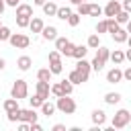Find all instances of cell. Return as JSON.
I'll return each instance as SVG.
<instances>
[{"label":"cell","instance_id":"obj_1","mask_svg":"<svg viewBox=\"0 0 131 131\" xmlns=\"http://www.w3.org/2000/svg\"><path fill=\"white\" fill-rule=\"evenodd\" d=\"M55 106H57V111H59V113H63V115H72V113H76V100H74V98H70V94L59 96V98H57V102H55Z\"/></svg>","mask_w":131,"mask_h":131},{"label":"cell","instance_id":"obj_2","mask_svg":"<svg viewBox=\"0 0 131 131\" xmlns=\"http://www.w3.org/2000/svg\"><path fill=\"white\" fill-rule=\"evenodd\" d=\"M129 121H131V113H129L127 108H119V111L115 113L111 125H113V129H123V127L129 125Z\"/></svg>","mask_w":131,"mask_h":131},{"label":"cell","instance_id":"obj_3","mask_svg":"<svg viewBox=\"0 0 131 131\" xmlns=\"http://www.w3.org/2000/svg\"><path fill=\"white\" fill-rule=\"evenodd\" d=\"M27 94H29L27 82H25V80H16V82L12 84V88H10V96L16 98V100H23V98H27Z\"/></svg>","mask_w":131,"mask_h":131},{"label":"cell","instance_id":"obj_4","mask_svg":"<svg viewBox=\"0 0 131 131\" xmlns=\"http://www.w3.org/2000/svg\"><path fill=\"white\" fill-rule=\"evenodd\" d=\"M8 43H10L12 47H16V49H27V47L31 45V39H29L25 33H12L10 39H8Z\"/></svg>","mask_w":131,"mask_h":131},{"label":"cell","instance_id":"obj_5","mask_svg":"<svg viewBox=\"0 0 131 131\" xmlns=\"http://www.w3.org/2000/svg\"><path fill=\"white\" fill-rule=\"evenodd\" d=\"M121 10H123V6H121V2H117V0H108V4L104 6V14H106V18H115Z\"/></svg>","mask_w":131,"mask_h":131},{"label":"cell","instance_id":"obj_6","mask_svg":"<svg viewBox=\"0 0 131 131\" xmlns=\"http://www.w3.org/2000/svg\"><path fill=\"white\" fill-rule=\"evenodd\" d=\"M121 80H123V72H121L119 68H113V70L106 72V82H108V84H119Z\"/></svg>","mask_w":131,"mask_h":131},{"label":"cell","instance_id":"obj_7","mask_svg":"<svg viewBox=\"0 0 131 131\" xmlns=\"http://www.w3.org/2000/svg\"><path fill=\"white\" fill-rule=\"evenodd\" d=\"M76 70H78L82 76L90 78V70H92V63H90V61H86V59L82 57V59H78V63H76Z\"/></svg>","mask_w":131,"mask_h":131},{"label":"cell","instance_id":"obj_8","mask_svg":"<svg viewBox=\"0 0 131 131\" xmlns=\"http://www.w3.org/2000/svg\"><path fill=\"white\" fill-rule=\"evenodd\" d=\"M20 121H25V123H35V121H37L35 108H33V106H31V108H20Z\"/></svg>","mask_w":131,"mask_h":131},{"label":"cell","instance_id":"obj_9","mask_svg":"<svg viewBox=\"0 0 131 131\" xmlns=\"http://www.w3.org/2000/svg\"><path fill=\"white\" fill-rule=\"evenodd\" d=\"M90 119H92V123H94V125L102 127V125L106 123V113H104V111H100V108H96V111H92Z\"/></svg>","mask_w":131,"mask_h":131},{"label":"cell","instance_id":"obj_10","mask_svg":"<svg viewBox=\"0 0 131 131\" xmlns=\"http://www.w3.org/2000/svg\"><path fill=\"white\" fill-rule=\"evenodd\" d=\"M37 94H41V96L47 100V98H49V94H51V86H49V82L39 80V82H37Z\"/></svg>","mask_w":131,"mask_h":131},{"label":"cell","instance_id":"obj_11","mask_svg":"<svg viewBox=\"0 0 131 131\" xmlns=\"http://www.w3.org/2000/svg\"><path fill=\"white\" fill-rule=\"evenodd\" d=\"M31 66H33V59H31L29 55H20V57L16 59V68H18L20 72H27Z\"/></svg>","mask_w":131,"mask_h":131},{"label":"cell","instance_id":"obj_12","mask_svg":"<svg viewBox=\"0 0 131 131\" xmlns=\"http://www.w3.org/2000/svg\"><path fill=\"white\" fill-rule=\"evenodd\" d=\"M41 35H43V39H47V41H55L57 39V29L55 27H43V31H41Z\"/></svg>","mask_w":131,"mask_h":131},{"label":"cell","instance_id":"obj_13","mask_svg":"<svg viewBox=\"0 0 131 131\" xmlns=\"http://www.w3.org/2000/svg\"><path fill=\"white\" fill-rule=\"evenodd\" d=\"M68 80H70L72 84H84L88 78H86V76H82L78 70H72V72H70V76H68Z\"/></svg>","mask_w":131,"mask_h":131},{"label":"cell","instance_id":"obj_14","mask_svg":"<svg viewBox=\"0 0 131 131\" xmlns=\"http://www.w3.org/2000/svg\"><path fill=\"white\" fill-rule=\"evenodd\" d=\"M16 16H33V6L31 4H18L16 6Z\"/></svg>","mask_w":131,"mask_h":131},{"label":"cell","instance_id":"obj_15","mask_svg":"<svg viewBox=\"0 0 131 131\" xmlns=\"http://www.w3.org/2000/svg\"><path fill=\"white\" fill-rule=\"evenodd\" d=\"M111 37L115 39V43H125V41L129 39V31H127V29H119V31L113 33Z\"/></svg>","mask_w":131,"mask_h":131},{"label":"cell","instance_id":"obj_16","mask_svg":"<svg viewBox=\"0 0 131 131\" xmlns=\"http://www.w3.org/2000/svg\"><path fill=\"white\" fill-rule=\"evenodd\" d=\"M55 111H57V106H55L53 102H49V98H47V100H45V102L41 104V113H43L45 117H51V115H53Z\"/></svg>","mask_w":131,"mask_h":131},{"label":"cell","instance_id":"obj_17","mask_svg":"<svg viewBox=\"0 0 131 131\" xmlns=\"http://www.w3.org/2000/svg\"><path fill=\"white\" fill-rule=\"evenodd\" d=\"M43 27H45V25H43V20H41L39 16L31 18V25H29V29H31L33 33H41V31H43Z\"/></svg>","mask_w":131,"mask_h":131},{"label":"cell","instance_id":"obj_18","mask_svg":"<svg viewBox=\"0 0 131 131\" xmlns=\"http://www.w3.org/2000/svg\"><path fill=\"white\" fill-rule=\"evenodd\" d=\"M86 53H88V45H76V47H74V53H72V57H76V59H82V57H86Z\"/></svg>","mask_w":131,"mask_h":131},{"label":"cell","instance_id":"obj_19","mask_svg":"<svg viewBox=\"0 0 131 131\" xmlns=\"http://www.w3.org/2000/svg\"><path fill=\"white\" fill-rule=\"evenodd\" d=\"M111 61H113L115 66L123 63V61H125V51H121V49H115V51L111 53Z\"/></svg>","mask_w":131,"mask_h":131},{"label":"cell","instance_id":"obj_20","mask_svg":"<svg viewBox=\"0 0 131 131\" xmlns=\"http://www.w3.org/2000/svg\"><path fill=\"white\" fill-rule=\"evenodd\" d=\"M43 14H47V16H55L57 14V6L49 0V2H45L43 4Z\"/></svg>","mask_w":131,"mask_h":131},{"label":"cell","instance_id":"obj_21","mask_svg":"<svg viewBox=\"0 0 131 131\" xmlns=\"http://www.w3.org/2000/svg\"><path fill=\"white\" fill-rule=\"evenodd\" d=\"M86 45H88V49H98V47H100V35H98V33L90 35V37H88V43H86Z\"/></svg>","mask_w":131,"mask_h":131},{"label":"cell","instance_id":"obj_22","mask_svg":"<svg viewBox=\"0 0 131 131\" xmlns=\"http://www.w3.org/2000/svg\"><path fill=\"white\" fill-rule=\"evenodd\" d=\"M16 108H20L16 98H12V96H10L8 100H4V111H6V113H12V111H16Z\"/></svg>","mask_w":131,"mask_h":131},{"label":"cell","instance_id":"obj_23","mask_svg":"<svg viewBox=\"0 0 131 131\" xmlns=\"http://www.w3.org/2000/svg\"><path fill=\"white\" fill-rule=\"evenodd\" d=\"M51 76H53V74H51V70H49V68H41V70L37 72V80H43V82H49V80H51Z\"/></svg>","mask_w":131,"mask_h":131},{"label":"cell","instance_id":"obj_24","mask_svg":"<svg viewBox=\"0 0 131 131\" xmlns=\"http://www.w3.org/2000/svg\"><path fill=\"white\" fill-rule=\"evenodd\" d=\"M119 100H121V94L119 92H106L104 94V102L106 104H117Z\"/></svg>","mask_w":131,"mask_h":131},{"label":"cell","instance_id":"obj_25","mask_svg":"<svg viewBox=\"0 0 131 131\" xmlns=\"http://www.w3.org/2000/svg\"><path fill=\"white\" fill-rule=\"evenodd\" d=\"M49 70H51V74H61V72H63V63H61V59L49 61Z\"/></svg>","mask_w":131,"mask_h":131},{"label":"cell","instance_id":"obj_26","mask_svg":"<svg viewBox=\"0 0 131 131\" xmlns=\"http://www.w3.org/2000/svg\"><path fill=\"white\" fill-rule=\"evenodd\" d=\"M80 16H90V2H82L78 4V10H76Z\"/></svg>","mask_w":131,"mask_h":131},{"label":"cell","instance_id":"obj_27","mask_svg":"<svg viewBox=\"0 0 131 131\" xmlns=\"http://www.w3.org/2000/svg\"><path fill=\"white\" fill-rule=\"evenodd\" d=\"M70 14H72V8H68V6H61V8H57V18H61V20H68L70 18Z\"/></svg>","mask_w":131,"mask_h":131},{"label":"cell","instance_id":"obj_28","mask_svg":"<svg viewBox=\"0 0 131 131\" xmlns=\"http://www.w3.org/2000/svg\"><path fill=\"white\" fill-rule=\"evenodd\" d=\"M96 57H100V59H111V49H106L104 45H100L98 49H96Z\"/></svg>","mask_w":131,"mask_h":131},{"label":"cell","instance_id":"obj_29","mask_svg":"<svg viewBox=\"0 0 131 131\" xmlns=\"http://www.w3.org/2000/svg\"><path fill=\"white\" fill-rule=\"evenodd\" d=\"M106 27H108V33H111V35L121 29V25L117 23V18H106Z\"/></svg>","mask_w":131,"mask_h":131},{"label":"cell","instance_id":"obj_30","mask_svg":"<svg viewBox=\"0 0 131 131\" xmlns=\"http://www.w3.org/2000/svg\"><path fill=\"white\" fill-rule=\"evenodd\" d=\"M51 94H53L55 98H59V96H66V92H63V88H61V84H59V82L51 84Z\"/></svg>","mask_w":131,"mask_h":131},{"label":"cell","instance_id":"obj_31","mask_svg":"<svg viewBox=\"0 0 131 131\" xmlns=\"http://www.w3.org/2000/svg\"><path fill=\"white\" fill-rule=\"evenodd\" d=\"M29 102H31V106H33V108H41V104L45 102V98H43L41 94H35L33 98H29Z\"/></svg>","mask_w":131,"mask_h":131},{"label":"cell","instance_id":"obj_32","mask_svg":"<svg viewBox=\"0 0 131 131\" xmlns=\"http://www.w3.org/2000/svg\"><path fill=\"white\" fill-rule=\"evenodd\" d=\"M129 16H131V14H129L127 10H121L115 18H117V23H119V25H127V23H129Z\"/></svg>","mask_w":131,"mask_h":131},{"label":"cell","instance_id":"obj_33","mask_svg":"<svg viewBox=\"0 0 131 131\" xmlns=\"http://www.w3.org/2000/svg\"><path fill=\"white\" fill-rule=\"evenodd\" d=\"M74 47H76V45H74V43H72V41L68 39V43H66V47L61 49V55H66V57H72V53H74Z\"/></svg>","mask_w":131,"mask_h":131},{"label":"cell","instance_id":"obj_34","mask_svg":"<svg viewBox=\"0 0 131 131\" xmlns=\"http://www.w3.org/2000/svg\"><path fill=\"white\" fill-rule=\"evenodd\" d=\"M90 63H92V70H94V72H100V70L104 68V63H106V61H104V59H100V57H94Z\"/></svg>","mask_w":131,"mask_h":131},{"label":"cell","instance_id":"obj_35","mask_svg":"<svg viewBox=\"0 0 131 131\" xmlns=\"http://www.w3.org/2000/svg\"><path fill=\"white\" fill-rule=\"evenodd\" d=\"M10 35H12V31H10L8 27H4V25H2V27H0V41H8V39H10Z\"/></svg>","mask_w":131,"mask_h":131},{"label":"cell","instance_id":"obj_36","mask_svg":"<svg viewBox=\"0 0 131 131\" xmlns=\"http://www.w3.org/2000/svg\"><path fill=\"white\" fill-rule=\"evenodd\" d=\"M16 25H18L20 29L29 27V25H31V16H16Z\"/></svg>","mask_w":131,"mask_h":131},{"label":"cell","instance_id":"obj_37","mask_svg":"<svg viewBox=\"0 0 131 131\" xmlns=\"http://www.w3.org/2000/svg\"><path fill=\"white\" fill-rule=\"evenodd\" d=\"M104 12V8H100L98 4H90V16H100Z\"/></svg>","mask_w":131,"mask_h":131},{"label":"cell","instance_id":"obj_38","mask_svg":"<svg viewBox=\"0 0 131 131\" xmlns=\"http://www.w3.org/2000/svg\"><path fill=\"white\" fill-rule=\"evenodd\" d=\"M68 23H70V27H78L80 25V14L78 12H72L70 18H68Z\"/></svg>","mask_w":131,"mask_h":131},{"label":"cell","instance_id":"obj_39","mask_svg":"<svg viewBox=\"0 0 131 131\" xmlns=\"http://www.w3.org/2000/svg\"><path fill=\"white\" fill-rule=\"evenodd\" d=\"M96 33H98V35H102V33H108L106 18H104V20H98V25H96Z\"/></svg>","mask_w":131,"mask_h":131},{"label":"cell","instance_id":"obj_40","mask_svg":"<svg viewBox=\"0 0 131 131\" xmlns=\"http://www.w3.org/2000/svg\"><path fill=\"white\" fill-rule=\"evenodd\" d=\"M59 84H61V88H63V92H66V94H72V90H74V84H72L70 80H61Z\"/></svg>","mask_w":131,"mask_h":131},{"label":"cell","instance_id":"obj_41","mask_svg":"<svg viewBox=\"0 0 131 131\" xmlns=\"http://www.w3.org/2000/svg\"><path fill=\"white\" fill-rule=\"evenodd\" d=\"M6 115H8V121H10V123L20 121V108H16V111H12V113H6Z\"/></svg>","mask_w":131,"mask_h":131},{"label":"cell","instance_id":"obj_42","mask_svg":"<svg viewBox=\"0 0 131 131\" xmlns=\"http://www.w3.org/2000/svg\"><path fill=\"white\" fill-rule=\"evenodd\" d=\"M66 43H68V39H66V37H57V39H55V49L61 53V49L66 47Z\"/></svg>","mask_w":131,"mask_h":131},{"label":"cell","instance_id":"obj_43","mask_svg":"<svg viewBox=\"0 0 131 131\" xmlns=\"http://www.w3.org/2000/svg\"><path fill=\"white\" fill-rule=\"evenodd\" d=\"M55 59H61V53H59L57 49H53V51H49V61H55Z\"/></svg>","mask_w":131,"mask_h":131},{"label":"cell","instance_id":"obj_44","mask_svg":"<svg viewBox=\"0 0 131 131\" xmlns=\"http://www.w3.org/2000/svg\"><path fill=\"white\" fill-rule=\"evenodd\" d=\"M121 6H123V10H127V12L131 14V0H123V2H121Z\"/></svg>","mask_w":131,"mask_h":131},{"label":"cell","instance_id":"obj_45","mask_svg":"<svg viewBox=\"0 0 131 131\" xmlns=\"http://www.w3.org/2000/svg\"><path fill=\"white\" fill-rule=\"evenodd\" d=\"M123 80H127V82H131V66L123 72Z\"/></svg>","mask_w":131,"mask_h":131},{"label":"cell","instance_id":"obj_46","mask_svg":"<svg viewBox=\"0 0 131 131\" xmlns=\"http://www.w3.org/2000/svg\"><path fill=\"white\" fill-rule=\"evenodd\" d=\"M41 129H43V127H41L37 121H35V123H31V131H41Z\"/></svg>","mask_w":131,"mask_h":131},{"label":"cell","instance_id":"obj_47","mask_svg":"<svg viewBox=\"0 0 131 131\" xmlns=\"http://www.w3.org/2000/svg\"><path fill=\"white\" fill-rule=\"evenodd\" d=\"M53 131H66V125L57 123V125H53Z\"/></svg>","mask_w":131,"mask_h":131},{"label":"cell","instance_id":"obj_48","mask_svg":"<svg viewBox=\"0 0 131 131\" xmlns=\"http://www.w3.org/2000/svg\"><path fill=\"white\" fill-rule=\"evenodd\" d=\"M6 4H8V6H14V8H16V6H18V0H6Z\"/></svg>","mask_w":131,"mask_h":131},{"label":"cell","instance_id":"obj_49","mask_svg":"<svg viewBox=\"0 0 131 131\" xmlns=\"http://www.w3.org/2000/svg\"><path fill=\"white\" fill-rule=\"evenodd\" d=\"M4 6H6V2H4V0H0V16H2V12H4Z\"/></svg>","mask_w":131,"mask_h":131},{"label":"cell","instance_id":"obj_50","mask_svg":"<svg viewBox=\"0 0 131 131\" xmlns=\"http://www.w3.org/2000/svg\"><path fill=\"white\" fill-rule=\"evenodd\" d=\"M125 59H129V61H131V47L125 51Z\"/></svg>","mask_w":131,"mask_h":131},{"label":"cell","instance_id":"obj_51","mask_svg":"<svg viewBox=\"0 0 131 131\" xmlns=\"http://www.w3.org/2000/svg\"><path fill=\"white\" fill-rule=\"evenodd\" d=\"M33 2H35V4H37V6H43V4H45V2H47V0H33Z\"/></svg>","mask_w":131,"mask_h":131},{"label":"cell","instance_id":"obj_52","mask_svg":"<svg viewBox=\"0 0 131 131\" xmlns=\"http://www.w3.org/2000/svg\"><path fill=\"white\" fill-rule=\"evenodd\" d=\"M70 2H72V4H76V6H78V4H82V2H88V0H70Z\"/></svg>","mask_w":131,"mask_h":131},{"label":"cell","instance_id":"obj_53","mask_svg":"<svg viewBox=\"0 0 131 131\" xmlns=\"http://www.w3.org/2000/svg\"><path fill=\"white\" fill-rule=\"evenodd\" d=\"M4 66H6V61H4L2 57H0V70H4Z\"/></svg>","mask_w":131,"mask_h":131},{"label":"cell","instance_id":"obj_54","mask_svg":"<svg viewBox=\"0 0 131 131\" xmlns=\"http://www.w3.org/2000/svg\"><path fill=\"white\" fill-rule=\"evenodd\" d=\"M127 31H129V35H131V18H129V23H127Z\"/></svg>","mask_w":131,"mask_h":131},{"label":"cell","instance_id":"obj_55","mask_svg":"<svg viewBox=\"0 0 131 131\" xmlns=\"http://www.w3.org/2000/svg\"><path fill=\"white\" fill-rule=\"evenodd\" d=\"M127 43H129V47H131V35H129V39H127Z\"/></svg>","mask_w":131,"mask_h":131},{"label":"cell","instance_id":"obj_56","mask_svg":"<svg viewBox=\"0 0 131 131\" xmlns=\"http://www.w3.org/2000/svg\"><path fill=\"white\" fill-rule=\"evenodd\" d=\"M0 27H2V23H0Z\"/></svg>","mask_w":131,"mask_h":131}]
</instances>
